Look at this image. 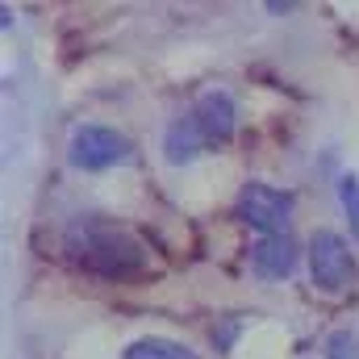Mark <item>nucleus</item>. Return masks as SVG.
I'll return each instance as SVG.
<instances>
[{"mask_svg": "<svg viewBox=\"0 0 359 359\" xmlns=\"http://www.w3.org/2000/svg\"><path fill=\"white\" fill-rule=\"evenodd\" d=\"M63 247L84 271L104 280H130L147 268V243L104 217H76L63 234Z\"/></svg>", "mask_w": 359, "mask_h": 359, "instance_id": "nucleus-1", "label": "nucleus"}, {"mask_svg": "<svg viewBox=\"0 0 359 359\" xmlns=\"http://www.w3.org/2000/svg\"><path fill=\"white\" fill-rule=\"evenodd\" d=\"M130 155H134L130 138L113 126H100V121L76 126L72 138H67V163L76 172H104V168L130 163Z\"/></svg>", "mask_w": 359, "mask_h": 359, "instance_id": "nucleus-2", "label": "nucleus"}, {"mask_svg": "<svg viewBox=\"0 0 359 359\" xmlns=\"http://www.w3.org/2000/svg\"><path fill=\"white\" fill-rule=\"evenodd\" d=\"M305 255H309V276H313V284L322 292L339 297V292H347L355 284L359 276L355 255H351V247H347V238L339 230H313Z\"/></svg>", "mask_w": 359, "mask_h": 359, "instance_id": "nucleus-3", "label": "nucleus"}, {"mask_svg": "<svg viewBox=\"0 0 359 359\" xmlns=\"http://www.w3.org/2000/svg\"><path fill=\"white\" fill-rule=\"evenodd\" d=\"M292 205H297L292 192L271 188L264 180H251V184H243V192H238V201H234V213H238L251 230H259V238H268V234H288Z\"/></svg>", "mask_w": 359, "mask_h": 359, "instance_id": "nucleus-4", "label": "nucleus"}, {"mask_svg": "<svg viewBox=\"0 0 359 359\" xmlns=\"http://www.w3.org/2000/svg\"><path fill=\"white\" fill-rule=\"evenodd\" d=\"M188 121H192V130L201 134L205 147H222V142L234 138L238 109H234L230 92H205V96H196V104L188 109Z\"/></svg>", "mask_w": 359, "mask_h": 359, "instance_id": "nucleus-5", "label": "nucleus"}, {"mask_svg": "<svg viewBox=\"0 0 359 359\" xmlns=\"http://www.w3.org/2000/svg\"><path fill=\"white\" fill-rule=\"evenodd\" d=\"M251 268L264 280H284L297 268V243L288 234H268L251 247Z\"/></svg>", "mask_w": 359, "mask_h": 359, "instance_id": "nucleus-6", "label": "nucleus"}, {"mask_svg": "<svg viewBox=\"0 0 359 359\" xmlns=\"http://www.w3.org/2000/svg\"><path fill=\"white\" fill-rule=\"evenodd\" d=\"M205 151V142H201V134L192 130V121L188 117H180L168 126V134H163V155H168V163H188V159H196Z\"/></svg>", "mask_w": 359, "mask_h": 359, "instance_id": "nucleus-7", "label": "nucleus"}, {"mask_svg": "<svg viewBox=\"0 0 359 359\" xmlns=\"http://www.w3.org/2000/svg\"><path fill=\"white\" fill-rule=\"evenodd\" d=\"M121 359H201L192 347H184L176 339H163V334H147V339H134L126 347Z\"/></svg>", "mask_w": 359, "mask_h": 359, "instance_id": "nucleus-8", "label": "nucleus"}, {"mask_svg": "<svg viewBox=\"0 0 359 359\" xmlns=\"http://www.w3.org/2000/svg\"><path fill=\"white\" fill-rule=\"evenodd\" d=\"M322 355L326 359H359V330H351V326L330 330L326 343H322Z\"/></svg>", "mask_w": 359, "mask_h": 359, "instance_id": "nucleus-9", "label": "nucleus"}, {"mask_svg": "<svg viewBox=\"0 0 359 359\" xmlns=\"http://www.w3.org/2000/svg\"><path fill=\"white\" fill-rule=\"evenodd\" d=\"M339 205H343L347 226H351V234H355V243H359V180L355 176L339 180Z\"/></svg>", "mask_w": 359, "mask_h": 359, "instance_id": "nucleus-10", "label": "nucleus"}]
</instances>
